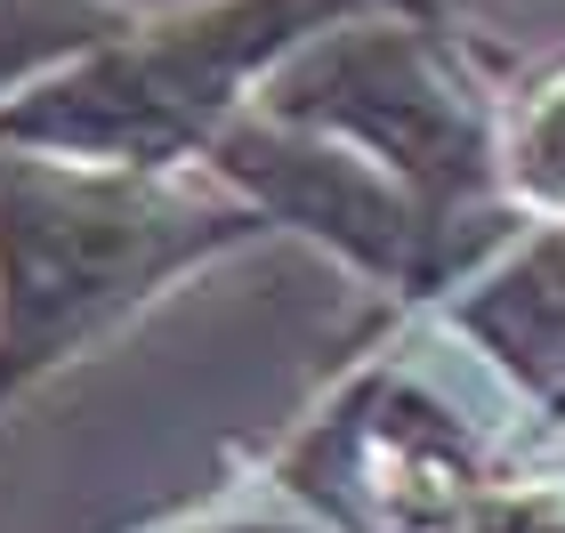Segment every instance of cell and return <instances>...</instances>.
I'll return each mask as SVG.
<instances>
[{
    "label": "cell",
    "instance_id": "obj_1",
    "mask_svg": "<svg viewBox=\"0 0 565 533\" xmlns=\"http://www.w3.org/2000/svg\"><path fill=\"white\" fill-rule=\"evenodd\" d=\"M259 243H275V226L211 170L0 146V420L178 284Z\"/></svg>",
    "mask_w": 565,
    "mask_h": 533
},
{
    "label": "cell",
    "instance_id": "obj_2",
    "mask_svg": "<svg viewBox=\"0 0 565 533\" xmlns=\"http://www.w3.org/2000/svg\"><path fill=\"white\" fill-rule=\"evenodd\" d=\"M460 9L469 0H162L138 9V24L97 57L0 106V146L130 170H202L218 130L259 106L307 41L355 17L460 24Z\"/></svg>",
    "mask_w": 565,
    "mask_h": 533
},
{
    "label": "cell",
    "instance_id": "obj_3",
    "mask_svg": "<svg viewBox=\"0 0 565 533\" xmlns=\"http://www.w3.org/2000/svg\"><path fill=\"white\" fill-rule=\"evenodd\" d=\"M501 82L460 24L436 17H355L307 41L267 82L259 106L355 146L436 218L460 259H484L518 211L501 194Z\"/></svg>",
    "mask_w": 565,
    "mask_h": 533
},
{
    "label": "cell",
    "instance_id": "obj_4",
    "mask_svg": "<svg viewBox=\"0 0 565 533\" xmlns=\"http://www.w3.org/2000/svg\"><path fill=\"white\" fill-rule=\"evenodd\" d=\"M202 170L226 194H243L275 235L331 250L396 316H428L469 275V259L436 235V218L380 162H364L355 146L323 138V130H299V121H282L267 106L226 121L218 146L202 154Z\"/></svg>",
    "mask_w": 565,
    "mask_h": 533
},
{
    "label": "cell",
    "instance_id": "obj_5",
    "mask_svg": "<svg viewBox=\"0 0 565 533\" xmlns=\"http://www.w3.org/2000/svg\"><path fill=\"white\" fill-rule=\"evenodd\" d=\"M420 323L469 340L533 428L565 437V226L518 218Z\"/></svg>",
    "mask_w": 565,
    "mask_h": 533
},
{
    "label": "cell",
    "instance_id": "obj_6",
    "mask_svg": "<svg viewBox=\"0 0 565 533\" xmlns=\"http://www.w3.org/2000/svg\"><path fill=\"white\" fill-rule=\"evenodd\" d=\"M146 0H0V106L33 97L138 24Z\"/></svg>",
    "mask_w": 565,
    "mask_h": 533
},
{
    "label": "cell",
    "instance_id": "obj_7",
    "mask_svg": "<svg viewBox=\"0 0 565 533\" xmlns=\"http://www.w3.org/2000/svg\"><path fill=\"white\" fill-rule=\"evenodd\" d=\"M501 194L518 218L565 226V57L501 97Z\"/></svg>",
    "mask_w": 565,
    "mask_h": 533
},
{
    "label": "cell",
    "instance_id": "obj_8",
    "mask_svg": "<svg viewBox=\"0 0 565 533\" xmlns=\"http://www.w3.org/2000/svg\"><path fill=\"white\" fill-rule=\"evenodd\" d=\"M428 533H565V461H501Z\"/></svg>",
    "mask_w": 565,
    "mask_h": 533
}]
</instances>
